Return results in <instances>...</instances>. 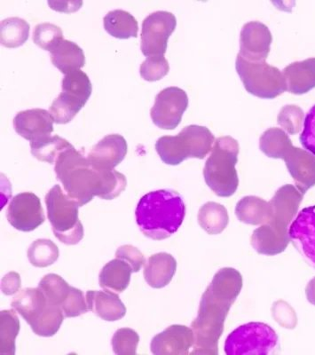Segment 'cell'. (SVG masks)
<instances>
[{"label":"cell","mask_w":315,"mask_h":355,"mask_svg":"<svg viewBox=\"0 0 315 355\" xmlns=\"http://www.w3.org/2000/svg\"><path fill=\"white\" fill-rule=\"evenodd\" d=\"M243 288V277L237 269L219 270L203 293L198 315L191 324L195 336L191 354L216 355L229 310Z\"/></svg>","instance_id":"1"},{"label":"cell","mask_w":315,"mask_h":355,"mask_svg":"<svg viewBox=\"0 0 315 355\" xmlns=\"http://www.w3.org/2000/svg\"><path fill=\"white\" fill-rule=\"evenodd\" d=\"M57 180L62 182L67 195L80 207L94 196L113 200L125 191L126 177L117 171L100 169L74 147L60 154L56 163Z\"/></svg>","instance_id":"2"},{"label":"cell","mask_w":315,"mask_h":355,"mask_svg":"<svg viewBox=\"0 0 315 355\" xmlns=\"http://www.w3.org/2000/svg\"><path fill=\"white\" fill-rule=\"evenodd\" d=\"M304 195L293 185L282 186L270 201L269 220L254 231L250 243L259 254L275 256L284 252L289 239V230L298 214Z\"/></svg>","instance_id":"3"},{"label":"cell","mask_w":315,"mask_h":355,"mask_svg":"<svg viewBox=\"0 0 315 355\" xmlns=\"http://www.w3.org/2000/svg\"><path fill=\"white\" fill-rule=\"evenodd\" d=\"M135 215L137 224L145 236L162 241L179 230L185 218L186 205L177 192L161 189L143 196Z\"/></svg>","instance_id":"4"},{"label":"cell","mask_w":315,"mask_h":355,"mask_svg":"<svg viewBox=\"0 0 315 355\" xmlns=\"http://www.w3.org/2000/svg\"><path fill=\"white\" fill-rule=\"evenodd\" d=\"M239 144L230 136L216 139L211 157L207 159L203 177L207 186L221 198H229L237 192L239 178L235 169Z\"/></svg>","instance_id":"5"},{"label":"cell","mask_w":315,"mask_h":355,"mask_svg":"<svg viewBox=\"0 0 315 355\" xmlns=\"http://www.w3.org/2000/svg\"><path fill=\"white\" fill-rule=\"evenodd\" d=\"M11 306L40 337L55 336L65 317L40 288H24L14 297Z\"/></svg>","instance_id":"6"},{"label":"cell","mask_w":315,"mask_h":355,"mask_svg":"<svg viewBox=\"0 0 315 355\" xmlns=\"http://www.w3.org/2000/svg\"><path fill=\"white\" fill-rule=\"evenodd\" d=\"M215 137L205 126L191 125L176 136H163L155 142V150L164 164L178 166L187 158L203 159L212 150Z\"/></svg>","instance_id":"7"},{"label":"cell","mask_w":315,"mask_h":355,"mask_svg":"<svg viewBox=\"0 0 315 355\" xmlns=\"http://www.w3.org/2000/svg\"><path fill=\"white\" fill-rule=\"evenodd\" d=\"M47 218L57 239L67 245H75L84 239V227L79 220L80 205L56 185L46 196Z\"/></svg>","instance_id":"8"},{"label":"cell","mask_w":315,"mask_h":355,"mask_svg":"<svg viewBox=\"0 0 315 355\" xmlns=\"http://www.w3.org/2000/svg\"><path fill=\"white\" fill-rule=\"evenodd\" d=\"M235 69L248 93L262 99H275L287 91L282 72L266 61L249 62L237 55Z\"/></svg>","instance_id":"9"},{"label":"cell","mask_w":315,"mask_h":355,"mask_svg":"<svg viewBox=\"0 0 315 355\" xmlns=\"http://www.w3.org/2000/svg\"><path fill=\"white\" fill-rule=\"evenodd\" d=\"M93 91L87 73L76 69L65 76L62 93L51 104L49 112L53 121L65 125L71 121L87 104Z\"/></svg>","instance_id":"10"},{"label":"cell","mask_w":315,"mask_h":355,"mask_svg":"<svg viewBox=\"0 0 315 355\" xmlns=\"http://www.w3.org/2000/svg\"><path fill=\"white\" fill-rule=\"evenodd\" d=\"M278 344V336L269 325L250 322L235 329L225 339L228 355H269Z\"/></svg>","instance_id":"11"},{"label":"cell","mask_w":315,"mask_h":355,"mask_svg":"<svg viewBox=\"0 0 315 355\" xmlns=\"http://www.w3.org/2000/svg\"><path fill=\"white\" fill-rule=\"evenodd\" d=\"M38 288L53 304L62 310L67 318L78 317L87 313V299L78 288L71 286L62 277L49 274L41 279Z\"/></svg>","instance_id":"12"},{"label":"cell","mask_w":315,"mask_h":355,"mask_svg":"<svg viewBox=\"0 0 315 355\" xmlns=\"http://www.w3.org/2000/svg\"><path fill=\"white\" fill-rule=\"evenodd\" d=\"M177 26L176 17L167 11L152 12L142 22L141 49L145 56L164 55L169 37Z\"/></svg>","instance_id":"13"},{"label":"cell","mask_w":315,"mask_h":355,"mask_svg":"<svg viewBox=\"0 0 315 355\" xmlns=\"http://www.w3.org/2000/svg\"><path fill=\"white\" fill-rule=\"evenodd\" d=\"M187 107L189 97L185 91L177 87L165 88L155 96L151 110L152 121L161 129L177 128Z\"/></svg>","instance_id":"14"},{"label":"cell","mask_w":315,"mask_h":355,"mask_svg":"<svg viewBox=\"0 0 315 355\" xmlns=\"http://www.w3.org/2000/svg\"><path fill=\"white\" fill-rule=\"evenodd\" d=\"M6 218L12 227L22 232H31L46 220L40 198L31 192L20 193L12 199Z\"/></svg>","instance_id":"15"},{"label":"cell","mask_w":315,"mask_h":355,"mask_svg":"<svg viewBox=\"0 0 315 355\" xmlns=\"http://www.w3.org/2000/svg\"><path fill=\"white\" fill-rule=\"evenodd\" d=\"M273 37L266 25L250 21L241 28L239 55L249 62L266 61L269 55Z\"/></svg>","instance_id":"16"},{"label":"cell","mask_w":315,"mask_h":355,"mask_svg":"<svg viewBox=\"0 0 315 355\" xmlns=\"http://www.w3.org/2000/svg\"><path fill=\"white\" fill-rule=\"evenodd\" d=\"M291 242L315 268V205L304 208L289 230Z\"/></svg>","instance_id":"17"},{"label":"cell","mask_w":315,"mask_h":355,"mask_svg":"<svg viewBox=\"0 0 315 355\" xmlns=\"http://www.w3.org/2000/svg\"><path fill=\"white\" fill-rule=\"evenodd\" d=\"M195 343L193 329L171 325L153 338L151 350L155 355H186Z\"/></svg>","instance_id":"18"},{"label":"cell","mask_w":315,"mask_h":355,"mask_svg":"<svg viewBox=\"0 0 315 355\" xmlns=\"http://www.w3.org/2000/svg\"><path fill=\"white\" fill-rule=\"evenodd\" d=\"M282 159L284 160L299 192L305 195L308 189L315 186V157L313 154L291 146L282 155Z\"/></svg>","instance_id":"19"},{"label":"cell","mask_w":315,"mask_h":355,"mask_svg":"<svg viewBox=\"0 0 315 355\" xmlns=\"http://www.w3.org/2000/svg\"><path fill=\"white\" fill-rule=\"evenodd\" d=\"M128 150L122 135H109L94 145L88 154V160L100 169L113 170L125 159Z\"/></svg>","instance_id":"20"},{"label":"cell","mask_w":315,"mask_h":355,"mask_svg":"<svg viewBox=\"0 0 315 355\" xmlns=\"http://www.w3.org/2000/svg\"><path fill=\"white\" fill-rule=\"evenodd\" d=\"M53 121L49 111L33 109L21 111L14 119L15 132L22 138L33 141L53 132Z\"/></svg>","instance_id":"21"},{"label":"cell","mask_w":315,"mask_h":355,"mask_svg":"<svg viewBox=\"0 0 315 355\" xmlns=\"http://www.w3.org/2000/svg\"><path fill=\"white\" fill-rule=\"evenodd\" d=\"M87 302L88 309L106 322L119 321L126 315L125 304L112 291H89Z\"/></svg>","instance_id":"22"},{"label":"cell","mask_w":315,"mask_h":355,"mask_svg":"<svg viewBox=\"0 0 315 355\" xmlns=\"http://www.w3.org/2000/svg\"><path fill=\"white\" fill-rule=\"evenodd\" d=\"M282 74L289 93L307 94L315 88V58L291 63L283 69Z\"/></svg>","instance_id":"23"},{"label":"cell","mask_w":315,"mask_h":355,"mask_svg":"<svg viewBox=\"0 0 315 355\" xmlns=\"http://www.w3.org/2000/svg\"><path fill=\"white\" fill-rule=\"evenodd\" d=\"M177 270V261L167 252L149 257L144 268V278L149 286L162 288L171 283Z\"/></svg>","instance_id":"24"},{"label":"cell","mask_w":315,"mask_h":355,"mask_svg":"<svg viewBox=\"0 0 315 355\" xmlns=\"http://www.w3.org/2000/svg\"><path fill=\"white\" fill-rule=\"evenodd\" d=\"M51 62L63 74L81 69L85 64L84 51L78 44L62 40L50 51Z\"/></svg>","instance_id":"25"},{"label":"cell","mask_w":315,"mask_h":355,"mask_svg":"<svg viewBox=\"0 0 315 355\" xmlns=\"http://www.w3.org/2000/svg\"><path fill=\"white\" fill-rule=\"evenodd\" d=\"M133 269L122 259H116L107 263L99 275L100 286L105 291L121 293L129 286Z\"/></svg>","instance_id":"26"},{"label":"cell","mask_w":315,"mask_h":355,"mask_svg":"<svg viewBox=\"0 0 315 355\" xmlns=\"http://www.w3.org/2000/svg\"><path fill=\"white\" fill-rule=\"evenodd\" d=\"M271 214V205L257 196H245L237 202L235 215L244 224H265Z\"/></svg>","instance_id":"27"},{"label":"cell","mask_w":315,"mask_h":355,"mask_svg":"<svg viewBox=\"0 0 315 355\" xmlns=\"http://www.w3.org/2000/svg\"><path fill=\"white\" fill-rule=\"evenodd\" d=\"M103 24L107 33L117 39L127 40L138 36V21L129 12L122 9L108 12L103 18Z\"/></svg>","instance_id":"28"},{"label":"cell","mask_w":315,"mask_h":355,"mask_svg":"<svg viewBox=\"0 0 315 355\" xmlns=\"http://www.w3.org/2000/svg\"><path fill=\"white\" fill-rule=\"evenodd\" d=\"M72 147L67 139L58 135H49L31 141V151L34 157L51 164H56L60 154Z\"/></svg>","instance_id":"29"},{"label":"cell","mask_w":315,"mask_h":355,"mask_svg":"<svg viewBox=\"0 0 315 355\" xmlns=\"http://www.w3.org/2000/svg\"><path fill=\"white\" fill-rule=\"evenodd\" d=\"M229 217L227 209L218 202H209L200 208L198 223L209 234H219L228 227Z\"/></svg>","instance_id":"30"},{"label":"cell","mask_w":315,"mask_h":355,"mask_svg":"<svg viewBox=\"0 0 315 355\" xmlns=\"http://www.w3.org/2000/svg\"><path fill=\"white\" fill-rule=\"evenodd\" d=\"M31 26L20 17L5 19L0 24V41L3 46L15 49L22 46L30 36Z\"/></svg>","instance_id":"31"},{"label":"cell","mask_w":315,"mask_h":355,"mask_svg":"<svg viewBox=\"0 0 315 355\" xmlns=\"http://www.w3.org/2000/svg\"><path fill=\"white\" fill-rule=\"evenodd\" d=\"M0 354L1 355L15 354V339L20 331V321L14 310H4L0 313Z\"/></svg>","instance_id":"32"},{"label":"cell","mask_w":315,"mask_h":355,"mask_svg":"<svg viewBox=\"0 0 315 355\" xmlns=\"http://www.w3.org/2000/svg\"><path fill=\"white\" fill-rule=\"evenodd\" d=\"M292 146L291 139L283 130L280 128H270L261 135L259 139V148L264 154L270 158L279 159L285 151Z\"/></svg>","instance_id":"33"},{"label":"cell","mask_w":315,"mask_h":355,"mask_svg":"<svg viewBox=\"0 0 315 355\" xmlns=\"http://www.w3.org/2000/svg\"><path fill=\"white\" fill-rule=\"evenodd\" d=\"M60 255L58 246L49 239H38L28 250V259L36 268H47L57 261Z\"/></svg>","instance_id":"34"},{"label":"cell","mask_w":315,"mask_h":355,"mask_svg":"<svg viewBox=\"0 0 315 355\" xmlns=\"http://www.w3.org/2000/svg\"><path fill=\"white\" fill-rule=\"evenodd\" d=\"M63 40L62 28L50 22L37 24L34 28L33 41L44 50L50 51Z\"/></svg>","instance_id":"35"},{"label":"cell","mask_w":315,"mask_h":355,"mask_svg":"<svg viewBox=\"0 0 315 355\" xmlns=\"http://www.w3.org/2000/svg\"><path fill=\"white\" fill-rule=\"evenodd\" d=\"M139 341L138 333L132 329H119L114 333L111 345L117 355H135Z\"/></svg>","instance_id":"36"},{"label":"cell","mask_w":315,"mask_h":355,"mask_svg":"<svg viewBox=\"0 0 315 355\" xmlns=\"http://www.w3.org/2000/svg\"><path fill=\"white\" fill-rule=\"evenodd\" d=\"M169 71L170 66L164 55L149 56L139 68L142 78L148 82L160 80L168 74Z\"/></svg>","instance_id":"37"},{"label":"cell","mask_w":315,"mask_h":355,"mask_svg":"<svg viewBox=\"0 0 315 355\" xmlns=\"http://www.w3.org/2000/svg\"><path fill=\"white\" fill-rule=\"evenodd\" d=\"M305 113L301 107L296 105H286L280 111L278 123L289 135H294L300 132Z\"/></svg>","instance_id":"38"},{"label":"cell","mask_w":315,"mask_h":355,"mask_svg":"<svg viewBox=\"0 0 315 355\" xmlns=\"http://www.w3.org/2000/svg\"><path fill=\"white\" fill-rule=\"evenodd\" d=\"M116 257L117 259H122L129 264L133 272L141 270L146 262L145 257L141 250L129 244L119 247L117 250Z\"/></svg>","instance_id":"39"},{"label":"cell","mask_w":315,"mask_h":355,"mask_svg":"<svg viewBox=\"0 0 315 355\" xmlns=\"http://www.w3.org/2000/svg\"><path fill=\"white\" fill-rule=\"evenodd\" d=\"M302 146L315 157V105L312 107L304 121V130L299 137Z\"/></svg>","instance_id":"40"},{"label":"cell","mask_w":315,"mask_h":355,"mask_svg":"<svg viewBox=\"0 0 315 355\" xmlns=\"http://www.w3.org/2000/svg\"><path fill=\"white\" fill-rule=\"evenodd\" d=\"M22 286L20 275L17 272H10L5 275L1 282L2 293L6 296H11L18 293Z\"/></svg>","instance_id":"41"},{"label":"cell","mask_w":315,"mask_h":355,"mask_svg":"<svg viewBox=\"0 0 315 355\" xmlns=\"http://www.w3.org/2000/svg\"><path fill=\"white\" fill-rule=\"evenodd\" d=\"M305 294H307V300L315 306V277L312 279L309 284H307Z\"/></svg>","instance_id":"42"}]
</instances>
